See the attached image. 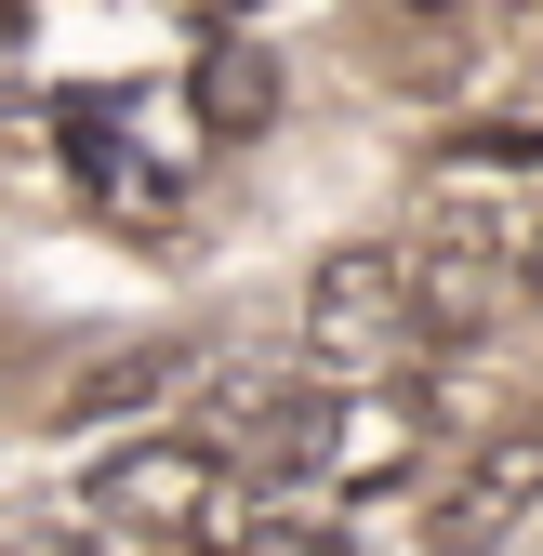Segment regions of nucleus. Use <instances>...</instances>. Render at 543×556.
I'll return each mask as SVG.
<instances>
[{"instance_id": "1", "label": "nucleus", "mask_w": 543, "mask_h": 556, "mask_svg": "<svg viewBox=\"0 0 543 556\" xmlns=\"http://www.w3.org/2000/svg\"><path fill=\"white\" fill-rule=\"evenodd\" d=\"M451 530L464 543H543V438H504L478 477H464V491H451Z\"/></svg>"}, {"instance_id": "2", "label": "nucleus", "mask_w": 543, "mask_h": 556, "mask_svg": "<svg viewBox=\"0 0 543 556\" xmlns=\"http://www.w3.org/2000/svg\"><path fill=\"white\" fill-rule=\"evenodd\" d=\"M199 66H213V132L279 119V53H252L239 27H199Z\"/></svg>"}, {"instance_id": "3", "label": "nucleus", "mask_w": 543, "mask_h": 556, "mask_svg": "<svg viewBox=\"0 0 543 556\" xmlns=\"http://www.w3.org/2000/svg\"><path fill=\"white\" fill-rule=\"evenodd\" d=\"M27 556H147V543L106 530V517H53V530H27Z\"/></svg>"}]
</instances>
